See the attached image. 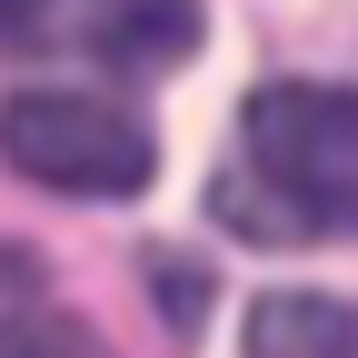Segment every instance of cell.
<instances>
[{
    "label": "cell",
    "mask_w": 358,
    "mask_h": 358,
    "mask_svg": "<svg viewBox=\"0 0 358 358\" xmlns=\"http://www.w3.org/2000/svg\"><path fill=\"white\" fill-rule=\"evenodd\" d=\"M209 219L249 249L358 239V90H338V80L249 90L229 159L209 169Z\"/></svg>",
    "instance_id": "obj_1"
},
{
    "label": "cell",
    "mask_w": 358,
    "mask_h": 358,
    "mask_svg": "<svg viewBox=\"0 0 358 358\" xmlns=\"http://www.w3.org/2000/svg\"><path fill=\"white\" fill-rule=\"evenodd\" d=\"M0 159L60 199H129L150 189L159 140L140 110L100 100V90H20V100H0Z\"/></svg>",
    "instance_id": "obj_2"
},
{
    "label": "cell",
    "mask_w": 358,
    "mask_h": 358,
    "mask_svg": "<svg viewBox=\"0 0 358 358\" xmlns=\"http://www.w3.org/2000/svg\"><path fill=\"white\" fill-rule=\"evenodd\" d=\"M199 0H0L10 60H80L100 80H169L199 60Z\"/></svg>",
    "instance_id": "obj_3"
},
{
    "label": "cell",
    "mask_w": 358,
    "mask_h": 358,
    "mask_svg": "<svg viewBox=\"0 0 358 358\" xmlns=\"http://www.w3.org/2000/svg\"><path fill=\"white\" fill-rule=\"evenodd\" d=\"M249 348L279 358V348H358V319L338 299H259L249 308Z\"/></svg>",
    "instance_id": "obj_4"
},
{
    "label": "cell",
    "mask_w": 358,
    "mask_h": 358,
    "mask_svg": "<svg viewBox=\"0 0 358 358\" xmlns=\"http://www.w3.org/2000/svg\"><path fill=\"white\" fill-rule=\"evenodd\" d=\"M150 299H159L169 329H199V319H209V268L179 259V249H150Z\"/></svg>",
    "instance_id": "obj_5"
}]
</instances>
